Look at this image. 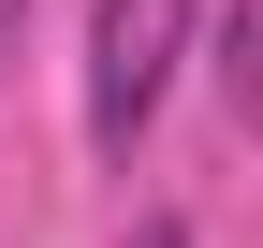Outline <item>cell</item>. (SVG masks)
I'll return each instance as SVG.
<instances>
[{"instance_id": "1", "label": "cell", "mask_w": 263, "mask_h": 248, "mask_svg": "<svg viewBox=\"0 0 263 248\" xmlns=\"http://www.w3.org/2000/svg\"><path fill=\"white\" fill-rule=\"evenodd\" d=\"M176 58H190V0H103L88 15V146L103 161H132V132L161 117Z\"/></svg>"}, {"instance_id": "2", "label": "cell", "mask_w": 263, "mask_h": 248, "mask_svg": "<svg viewBox=\"0 0 263 248\" xmlns=\"http://www.w3.org/2000/svg\"><path fill=\"white\" fill-rule=\"evenodd\" d=\"M219 102H234V132H263V0L219 15Z\"/></svg>"}, {"instance_id": "3", "label": "cell", "mask_w": 263, "mask_h": 248, "mask_svg": "<svg viewBox=\"0 0 263 248\" xmlns=\"http://www.w3.org/2000/svg\"><path fill=\"white\" fill-rule=\"evenodd\" d=\"M132 248H190V219H132Z\"/></svg>"}, {"instance_id": "4", "label": "cell", "mask_w": 263, "mask_h": 248, "mask_svg": "<svg viewBox=\"0 0 263 248\" xmlns=\"http://www.w3.org/2000/svg\"><path fill=\"white\" fill-rule=\"evenodd\" d=\"M15 29H29V0H0V73H15Z\"/></svg>"}]
</instances>
